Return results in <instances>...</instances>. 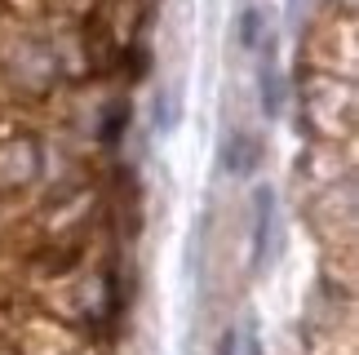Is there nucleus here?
Instances as JSON below:
<instances>
[{
  "label": "nucleus",
  "instance_id": "1",
  "mask_svg": "<svg viewBox=\"0 0 359 355\" xmlns=\"http://www.w3.org/2000/svg\"><path fill=\"white\" fill-rule=\"evenodd\" d=\"M253 160H257V147H253V138H236V147L226 152V165H231V173H248V169H253Z\"/></svg>",
  "mask_w": 359,
  "mask_h": 355
},
{
  "label": "nucleus",
  "instance_id": "2",
  "mask_svg": "<svg viewBox=\"0 0 359 355\" xmlns=\"http://www.w3.org/2000/svg\"><path fill=\"white\" fill-rule=\"evenodd\" d=\"M262 102H266V116L280 112V76L266 72V80H262Z\"/></svg>",
  "mask_w": 359,
  "mask_h": 355
}]
</instances>
